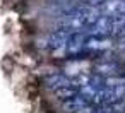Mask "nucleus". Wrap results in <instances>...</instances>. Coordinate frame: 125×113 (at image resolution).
<instances>
[{"label":"nucleus","mask_w":125,"mask_h":113,"mask_svg":"<svg viewBox=\"0 0 125 113\" xmlns=\"http://www.w3.org/2000/svg\"><path fill=\"white\" fill-rule=\"evenodd\" d=\"M103 16H125V0H106L99 5Z\"/></svg>","instance_id":"6"},{"label":"nucleus","mask_w":125,"mask_h":113,"mask_svg":"<svg viewBox=\"0 0 125 113\" xmlns=\"http://www.w3.org/2000/svg\"><path fill=\"white\" fill-rule=\"evenodd\" d=\"M115 46L113 40L110 36H86L84 41V51L89 53H106Z\"/></svg>","instance_id":"3"},{"label":"nucleus","mask_w":125,"mask_h":113,"mask_svg":"<svg viewBox=\"0 0 125 113\" xmlns=\"http://www.w3.org/2000/svg\"><path fill=\"white\" fill-rule=\"evenodd\" d=\"M53 94H55V98H57V99H60V101L63 103V101H67V99H70V98L77 96V94H79V89H77V86L72 82V84H67V86L57 87V89L53 91Z\"/></svg>","instance_id":"8"},{"label":"nucleus","mask_w":125,"mask_h":113,"mask_svg":"<svg viewBox=\"0 0 125 113\" xmlns=\"http://www.w3.org/2000/svg\"><path fill=\"white\" fill-rule=\"evenodd\" d=\"M94 74H98V75H103V77H110V75H120L118 72H120V65L116 63V62H113V60H104V58H101L99 62H96L94 63Z\"/></svg>","instance_id":"5"},{"label":"nucleus","mask_w":125,"mask_h":113,"mask_svg":"<svg viewBox=\"0 0 125 113\" xmlns=\"http://www.w3.org/2000/svg\"><path fill=\"white\" fill-rule=\"evenodd\" d=\"M106 0H86V4L87 5H94V7H99L101 4H104Z\"/></svg>","instance_id":"10"},{"label":"nucleus","mask_w":125,"mask_h":113,"mask_svg":"<svg viewBox=\"0 0 125 113\" xmlns=\"http://www.w3.org/2000/svg\"><path fill=\"white\" fill-rule=\"evenodd\" d=\"M86 36H110L115 34V24L110 16H99L94 22L82 29Z\"/></svg>","instance_id":"2"},{"label":"nucleus","mask_w":125,"mask_h":113,"mask_svg":"<svg viewBox=\"0 0 125 113\" xmlns=\"http://www.w3.org/2000/svg\"><path fill=\"white\" fill-rule=\"evenodd\" d=\"M46 86L52 89V91H55L57 87H62V86H67V84H72L74 81L69 77V75H65V74H52V75H48L46 77Z\"/></svg>","instance_id":"9"},{"label":"nucleus","mask_w":125,"mask_h":113,"mask_svg":"<svg viewBox=\"0 0 125 113\" xmlns=\"http://www.w3.org/2000/svg\"><path fill=\"white\" fill-rule=\"evenodd\" d=\"M84 41H86V34L82 31L72 33L70 38L67 40L65 50H67V57H77L84 51Z\"/></svg>","instance_id":"4"},{"label":"nucleus","mask_w":125,"mask_h":113,"mask_svg":"<svg viewBox=\"0 0 125 113\" xmlns=\"http://www.w3.org/2000/svg\"><path fill=\"white\" fill-rule=\"evenodd\" d=\"M99 16H103L99 12V7L86 4V5L74 9L72 12H67L58 21V29H67L70 33H77V31H82L84 28H87L91 22H94Z\"/></svg>","instance_id":"1"},{"label":"nucleus","mask_w":125,"mask_h":113,"mask_svg":"<svg viewBox=\"0 0 125 113\" xmlns=\"http://www.w3.org/2000/svg\"><path fill=\"white\" fill-rule=\"evenodd\" d=\"M89 103H87V99L79 92L77 96H74V98H70V99H67V101H63L62 103V106H63V110L67 111V113H77V111H81L84 106H87Z\"/></svg>","instance_id":"7"}]
</instances>
